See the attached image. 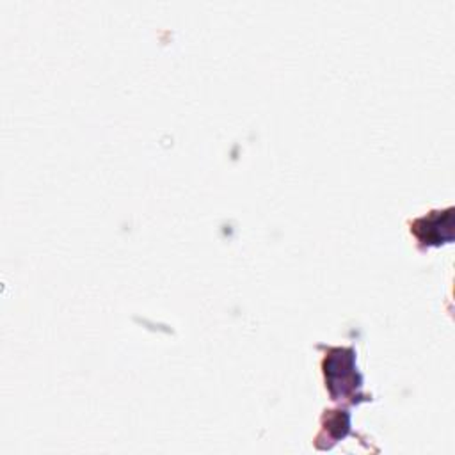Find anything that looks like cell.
<instances>
[{
  "label": "cell",
  "mask_w": 455,
  "mask_h": 455,
  "mask_svg": "<svg viewBox=\"0 0 455 455\" xmlns=\"http://www.w3.org/2000/svg\"><path fill=\"white\" fill-rule=\"evenodd\" d=\"M325 377L334 398L347 396L359 387L361 379L354 370V350L352 348H334L325 359Z\"/></svg>",
  "instance_id": "cell-1"
},
{
  "label": "cell",
  "mask_w": 455,
  "mask_h": 455,
  "mask_svg": "<svg viewBox=\"0 0 455 455\" xmlns=\"http://www.w3.org/2000/svg\"><path fill=\"white\" fill-rule=\"evenodd\" d=\"M453 210L448 208L444 212H432L428 217H421L412 224V231L421 243L427 245H441L451 240V219Z\"/></svg>",
  "instance_id": "cell-2"
},
{
  "label": "cell",
  "mask_w": 455,
  "mask_h": 455,
  "mask_svg": "<svg viewBox=\"0 0 455 455\" xmlns=\"http://www.w3.org/2000/svg\"><path fill=\"white\" fill-rule=\"evenodd\" d=\"M334 412L336 414H332L331 419L327 421V425H329L327 430L332 435V439H339L348 432V416L345 412L341 414V411H334Z\"/></svg>",
  "instance_id": "cell-3"
}]
</instances>
